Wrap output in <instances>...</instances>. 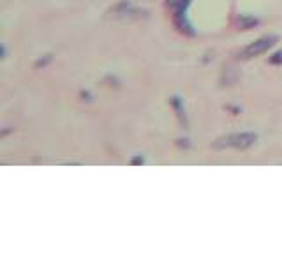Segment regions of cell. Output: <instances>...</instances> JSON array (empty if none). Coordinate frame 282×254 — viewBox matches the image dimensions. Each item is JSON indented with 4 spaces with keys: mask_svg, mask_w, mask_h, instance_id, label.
<instances>
[{
    "mask_svg": "<svg viewBox=\"0 0 282 254\" xmlns=\"http://www.w3.org/2000/svg\"><path fill=\"white\" fill-rule=\"evenodd\" d=\"M171 18H173L175 27H177L182 34H186V36H194L192 25H190L189 20H187V11L173 12V14H171Z\"/></svg>",
    "mask_w": 282,
    "mask_h": 254,
    "instance_id": "cell-4",
    "label": "cell"
},
{
    "mask_svg": "<svg viewBox=\"0 0 282 254\" xmlns=\"http://www.w3.org/2000/svg\"><path fill=\"white\" fill-rule=\"evenodd\" d=\"M258 23H259V20H256V18H252V16H240L236 20V25L240 30H249V28H254Z\"/></svg>",
    "mask_w": 282,
    "mask_h": 254,
    "instance_id": "cell-7",
    "label": "cell"
},
{
    "mask_svg": "<svg viewBox=\"0 0 282 254\" xmlns=\"http://www.w3.org/2000/svg\"><path fill=\"white\" fill-rule=\"evenodd\" d=\"M111 16L122 18V20H140V18L148 16V12L143 11V9L134 7L129 2H120V4L111 9Z\"/></svg>",
    "mask_w": 282,
    "mask_h": 254,
    "instance_id": "cell-3",
    "label": "cell"
},
{
    "mask_svg": "<svg viewBox=\"0 0 282 254\" xmlns=\"http://www.w3.org/2000/svg\"><path fill=\"white\" fill-rule=\"evenodd\" d=\"M143 162H145L143 161V157H134L133 161H131V164H143Z\"/></svg>",
    "mask_w": 282,
    "mask_h": 254,
    "instance_id": "cell-10",
    "label": "cell"
},
{
    "mask_svg": "<svg viewBox=\"0 0 282 254\" xmlns=\"http://www.w3.org/2000/svg\"><path fill=\"white\" fill-rule=\"evenodd\" d=\"M171 106H173V109L177 111V117L178 120H180V124L184 125V127H187V118H186V109H184V102L180 101V97L178 96H173L171 99Z\"/></svg>",
    "mask_w": 282,
    "mask_h": 254,
    "instance_id": "cell-5",
    "label": "cell"
},
{
    "mask_svg": "<svg viewBox=\"0 0 282 254\" xmlns=\"http://www.w3.org/2000/svg\"><path fill=\"white\" fill-rule=\"evenodd\" d=\"M51 60V55H45V58H39V60L36 62V69H39V67H45L48 62Z\"/></svg>",
    "mask_w": 282,
    "mask_h": 254,
    "instance_id": "cell-9",
    "label": "cell"
},
{
    "mask_svg": "<svg viewBox=\"0 0 282 254\" xmlns=\"http://www.w3.org/2000/svg\"><path fill=\"white\" fill-rule=\"evenodd\" d=\"M258 141V134L256 133H233V134H226L221 136L212 143V147L217 150L224 149H240L245 150L249 147H252Z\"/></svg>",
    "mask_w": 282,
    "mask_h": 254,
    "instance_id": "cell-1",
    "label": "cell"
},
{
    "mask_svg": "<svg viewBox=\"0 0 282 254\" xmlns=\"http://www.w3.org/2000/svg\"><path fill=\"white\" fill-rule=\"evenodd\" d=\"M166 5L171 12L187 11V7L190 5V0H166Z\"/></svg>",
    "mask_w": 282,
    "mask_h": 254,
    "instance_id": "cell-6",
    "label": "cell"
},
{
    "mask_svg": "<svg viewBox=\"0 0 282 254\" xmlns=\"http://www.w3.org/2000/svg\"><path fill=\"white\" fill-rule=\"evenodd\" d=\"M270 62L272 65H282V51H277V53H274V55L270 56Z\"/></svg>",
    "mask_w": 282,
    "mask_h": 254,
    "instance_id": "cell-8",
    "label": "cell"
},
{
    "mask_svg": "<svg viewBox=\"0 0 282 254\" xmlns=\"http://www.w3.org/2000/svg\"><path fill=\"white\" fill-rule=\"evenodd\" d=\"M277 41H279L277 36H265V37H261V39L247 45L245 48L240 51L238 56H240L242 60H249V58H254V56H259V55H263V53L268 51L270 48H274V46L277 45Z\"/></svg>",
    "mask_w": 282,
    "mask_h": 254,
    "instance_id": "cell-2",
    "label": "cell"
}]
</instances>
